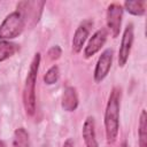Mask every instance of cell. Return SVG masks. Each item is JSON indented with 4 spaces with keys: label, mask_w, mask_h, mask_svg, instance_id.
I'll return each mask as SVG.
<instances>
[{
    "label": "cell",
    "mask_w": 147,
    "mask_h": 147,
    "mask_svg": "<svg viewBox=\"0 0 147 147\" xmlns=\"http://www.w3.org/2000/svg\"><path fill=\"white\" fill-rule=\"evenodd\" d=\"M122 92L119 87H114L109 94L105 110V131L108 144H114L119 130V109Z\"/></svg>",
    "instance_id": "cell-1"
},
{
    "label": "cell",
    "mask_w": 147,
    "mask_h": 147,
    "mask_svg": "<svg viewBox=\"0 0 147 147\" xmlns=\"http://www.w3.org/2000/svg\"><path fill=\"white\" fill-rule=\"evenodd\" d=\"M40 59H41L40 53H36L31 61L23 87V105L25 113L29 116H32L36 113V82H37Z\"/></svg>",
    "instance_id": "cell-2"
},
{
    "label": "cell",
    "mask_w": 147,
    "mask_h": 147,
    "mask_svg": "<svg viewBox=\"0 0 147 147\" xmlns=\"http://www.w3.org/2000/svg\"><path fill=\"white\" fill-rule=\"evenodd\" d=\"M25 22L24 16L18 10L8 14L0 24V40L9 41L18 37L24 30Z\"/></svg>",
    "instance_id": "cell-3"
},
{
    "label": "cell",
    "mask_w": 147,
    "mask_h": 147,
    "mask_svg": "<svg viewBox=\"0 0 147 147\" xmlns=\"http://www.w3.org/2000/svg\"><path fill=\"white\" fill-rule=\"evenodd\" d=\"M122 17H123V7L121 5L111 3L108 6L106 14V22H107V28L109 29L113 38H116L119 34Z\"/></svg>",
    "instance_id": "cell-4"
},
{
    "label": "cell",
    "mask_w": 147,
    "mask_h": 147,
    "mask_svg": "<svg viewBox=\"0 0 147 147\" xmlns=\"http://www.w3.org/2000/svg\"><path fill=\"white\" fill-rule=\"evenodd\" d=\"M133 39H134V33H133V24L130 23L122 36V40H121V46L118 49V65L119 67H124L129 60L130 53H131V48L133 45Z\"/></svg>",
    "instance_id": "cell-5"
},
{
    "label": "cell",
    "mask_w": 147,
    "mask_h": 147,
    "mask_svg": "<svg viewBox=\"0 0 147 147\" xmlns=\"http://www.w3.org/2000/svg\"><path fill=\"white\" fill-rule=\"evenodd\" d=\"M111 63H113V51L110 48L105 49L99 56L98 62L95 64V69H94V82L95 83H101L107 77L111 68Z\"/></svg>",
    "instance_id": "cell-6"
},
{
    "label": "cell",
    "mask_w": 147,
    "mask_h": 147,
    "mask_svg": "<svg viewBox=\"0 0 147 147\" xmlns=\"http://www.w3.org/2000/svg\"><path fill=\"white\" fill-rule=\"evenodd\" d=\"M92 25H93V21L92 20H84L77 26V29H76V31L74 33L72 42H71L72 51L75 53H79L83 49V46H84L85 41L87 40V37L90 34Z\"/></svg>",
    "instance_id": "cell-7"
},
{
    "label": "cell",
    "mask_w": 147,
    "mask_h": 147,
    "mask_svg": "<svg viewBox=\"0 0 147 147\" xmlns=\"http://www.w3.org/2000/svg\"><path fill=\"white\" fill-rule=\"evenodd\" d=\"M107 37H108V32L106 29H100V30L95 31L84 48V56L86 59H88V57L93 56L94 54H96L105 45Z\"/></svg>",
    "instance_id": "cell-8"
},
{
    "label": "cell",
    "mask_w": 147,
    "mask_h": 147,
    "mask_svg": "<svg viewBox=\"0 0 147 147\" xmlns=\"http://www.w3.org/2000/svg\"><path fill=\"white\" fill-rule=\"evenodd\" d=\"M83 140L86 147H99L96 137H95V122L93 116H87L82 129Z\"/></svg>",
    "instance_id": "cell-9"
},
{
    "label": "cell",
    "mask_w": 147,
    "mask_h": 147,
    "mask_svg": "<svg viewBox=\"0 0 147 147\" xmlns=\"http://www.w3.org/2000/svg\"><path fill=\"white\" fill-rule=\"evenodd\" d=\"M61 106L64 111L71 113L77 109L78 107V95L76 92V88L72 86H67L63 91L62 99H61Z\"/></svg>",
    "instance_id": "cell-10"
},
{
    "label": "cell",
    "mask_w": 147,
    "mask_h": 147,
    "mask_svg": "<svg viewBox=\"0 0 147 147\" xmlns=\"http://www.w3.org/2000/svg\"><path fill=\"white\" fill-rule=\"evenodd\" d=\"M20 51V46L15 42L0 40V62H3L15 55Z\"/></svg>",
    "instance_id": "cell-11"
},
{
    "label": "cell",
    "mask_w": 147,
    "mask_h": 147,
    "mask_svg": "<svg viewBox=\"0 0 147 147\" xmlns=\"http://www.w3.org/2000/svg\"><path fill=\"white\" fill-rule=\"evenodd\" d=\"M138 142L139 147H147V114L146 110L142 109L139 118V126H138Z\"/></svg>",
    "instance_id": "cell-12"
},
{
    "label": "cell",
    "mask_w": 147,
    "mask_h": 147,
    "mask_svg": "<svg viewBox=\"0 0 147 147\" xmlns=\"http://www.w3.org/2000/svg\"><path fill=\"white\" fill-rule=\"evenodd\" d=\"M29 133L24 127H17L14 131L11 147H29Z\"/></svg>",
    "instance_id": "cell-13"
},
{
    "label": "cell",
    "mask_w": 147,
    "mask_h": 147,
    "mask_svg": "<svg viewBox=\"0 0 147 147\" xmlns=\"http://www.w3.org/2000/svg\"><path fill=\"white\" fill-rule=\"evenodd\" d=\"M124 9L134 16H141L145 14V1H125Z\"/></svg>",
    "instance_id": "cell-14"
},
{
    "label": "cell",
    "mask_w": 147,
    "mask_h": 147,
    "mask_svg": "<svg viewBox=\"0 0 147 147\" xmlns=\"http://www.w3.org/2000/svg\"><path fill=\"white\" fill-rule=\"evenodd\" d=\"M59 76H60L59 67L54 64V65H52V67L47 70V72L45 74V76H44V82H45V84H47V85H53V84H55V83L57 82Z\"/></svg>",
    "instance_id": "cell-15"
},
{
    "label": "cell",
    "mask_w": 147,
    "mask_h": 147,
    "mask_svg": "<svg viewBox=\"0 0 147 147\" xmlns=\"http://www.w3.org/2000/svg\"><path fill=\"white\" fill-rule=\"evenodd\" d=\"M61 54H62V51H61V47L59 45H55V46L51 47L49 51H48V57L51 60H53V61L57 60L61 56Z\"/></svg>",
    "instance_id": "cell-16"
},
{
    "label": "cell",
    "mask_w": 147,
    "mask_h": 147,
    "mask_svg": "<svg viewBox=\"0 0 147 147\" xmlns=\"http://www.w3.org/2000/svg\"><path fill=\"white\" fill-rule=\"evenodd\" d=\"M62 147H74V139L72 138H68L64 141V144H63Z\"/></svg>",
    "instance_id": "cell-17"
},
{
    "label": "cell",
    "mask_w": 147,
    "mask_h": 147,
    "mask_svg": "<svg viewBox=\"0 0 147 147\" xmlns=\"http://www.w3.org/2000/svg\"><path fill=\"white\" fill-rule=\"evenodd\" d=\"M0 147H6V144L2 140H0Z\"/></svg>",
    "instance_id": "cell-18"
},
{
    "label": "cell",
    "mask_w": 147,
    "mask_h": 147,
    "mask_svg": "<svg viewBox=\"0 0 147 147\" xmlns=\"http://www.w3.org/2000/svg\"><path fill=\"white\" fill-rule=\"evenodd\" d=\"M121 147H127V146H126V142H125V141H124V142H123V144H122V145H121Z\"/></svg>",
    "instance_id": "cell-19"
}]
</instances>
